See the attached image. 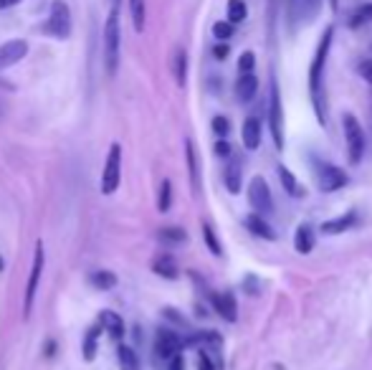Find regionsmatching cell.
Instances as JSON below:
<instances>
[{"instance_id":"26","label":"cell","mask_w":372,"mask_h":370,"mask_svg":"<svg viewBox=\"0 0 372 370\" xmlns=\"http://www.w3.org/2000/svg\"><path fill=\"white\" fill-rule=\"evenodd\" d=\"M240 175H243V170H240V162L233 160L231 165L225 168V175H223L225 188H228L231 193H238V190H240Z\"/></svg>"},{"instance_id":"8","label":"cell","mask_w":372,"mask_h":370,"mask_svg":"<svg viewBox=\"0 0 372 370\" xmlns=\"http://www.w3.org/2000/svg\"><path fill=\"white\" fill-rule=\"evenodd\" d=\"M248 203H251L253 213H258V216L273 213V195L264 175H256L248 183Z\"/></svg>"},{"instance_id":"47","label":"cell","mask_w":372,"mask_h":370,"mask_svg":"<svg viewBox=\"0 0 372 370\" xmlns=\"http://www.w3.org/2000/svg\"><path fill=\"white\" fill-rule=\"evenodd\" d=\"M112 3H114V8H116V5H119V0H112Z\"/></svg>"},{"instance_id":"46","label":"cell","mask_w":372,"mask_h":370,"mask_svg":"<svg viewBox=\"0 0 372 370\" xmlns=\"http://www.w3.org/2000/svg\"><path fill=\"white\" fill-rule=\"evenodd\" d=\"M3 267H5V264H3V259H0V271H3Z\"/></svg>"},{"instance_id":"24","label":"cell","mask_w":372,"mask_h":370,"mask_svg":"<svg viewBox=\"0 0 372 370\" xmlns=\"http://www.w3.org/2000/svg\"><path fill=\"white\" fill-rule=\"evenodd\" d=\"M173 74H175V82H177L180 86H185V82H188V53H185V49L175 51Z\"/></svg>"},{"instance_id":"15","label":"cell","mask_w":372,"mask_h":370,"mask_svg":"<svg viewBox=\"0 0 372 370\" xmlns=\"http://www.w3.org/2000/svg\"><path fill=\"white\" fill-rule=\"evenodd\" d=\"M240 137H243L246 150H258V145H261V119H258V117H246V119H243Z\"/></svg>"},{"instance_id":"30","label":"cell","mask_w":372,"mask_h":370,"mask_svg":"<svg viewBox=\"0 0 372 370\" xmlns=\"http://www.w3.org/2000/svg\"><path fill=\"white\" fill-rule=\"evenodd\" d=\"M91 284L97 286V289H114L116 286V274L114 271H91Z\"/></svg>"},{"instance_id":"39","label":"cell","mask_w":372,"mask_h":370,"mask_svg":"<svg viewBox=\"0 0 372 370\" xmlns=\"http://www.w3.org/2000/svg\"><path fill=\"white\" fill-rule=\"evenodd\" d=\"M162 314H165L167 320H173L175 325H180V328H188V320H182L180 314H177V310H173V307H167V310H162Z\"/></svg>"},{"instance_id":"5","label":"cell","mask_w":372,"mask_h":370,"mask_svg":"<svg viewBox=\"0 0 372 370\" xmlns=\"http://www.w3.org/2000/svg\"><path fill=\"white\" fill-rule=\"evenodd\" d=\"M43 34L53 36V38H69L71 36V10L64 0H53V5H51V13H49V21L41 25Z\"/></svg>"},{"instance_id":"35","label":"cell","mask_w":372,"mask_h":370,"mask_svg":"<svg viewBox=\"0 0 372 370\" xmlns=\"http://www.w3.org/2000/svg\"><path fill=\"white\" fill-rule=\"evenodd\" d=\"M238 69H240V74H251V71L256 69V56H253L251 51H243L238 59Z\"/></svg>"},{"instance_id":"38","label":"cell","mask_w":372,"mask_h":370,"mask_svg":"<svg viewBox=\"0 0 372 370\" xmlns=\"http://www.w3.org/2000/svg\"><path fill=\"white\" fill-rule=\"evenodd\" d=\"M198 370H215V362L210 360V355H208L206 347L198 350Z\"/></svg>"},{"instance_id":"17","label":"cell","mask_w":372,"mask_h":370,"mask_svg":"<svg viewBox=\"0 0 372 370\" xmlns=\"http://www.w3.org/2000/svg\"><path fill=\"white\" fill-rule=\"evenodd\" d=\"M99 325L104 328V332H109V337H114V340H122L124 337V320L112 310H104L99 312Z\"/></svg>"},{"instance_id":"16","label":"cell","mask_w":372,"mask_h":370,"mask_svg":"<svg viewBox=\"0 0 372 370\" xmlns=\"http://www.w3.org/2000/svg\"><path fill=\"white\" fill-rule=\"evenodd\" d=\"M314 228L309 226V223H301V226H297V234H294V249H297L301 256H306V254H312V249H314Z\"/></svg>"},{"instance_id":"36","label":"cell","mask_w":372,"mask_h":370,"mask_svg":"<svg viewBox=\"0 0 372 370\" xmlns=\"http://www.w3.org/2000/svg\"><path fill=\"white\" fill-rule=\"evenodd\" d=\"M213 132L218 137H228V132H231V122H228V117H223V114L213 117Z\"/></svg>"},{"instance_id":"1","label":"cell","mask_w":372,"mask_h":370,"mask_svg":"<svg viewBox=\"0 0 372 370\" xmlns=\"http://www.w3.org/2000/svg\"><path fill=\"white\" fill-rule=\"evenodd\" d=\"M332 36H334V28L327 25L322 38H319L314 59H312V69H309V92H312V104H314L317 119H319V125L322 127L330 125V114H327V89H324V66H327V56H330V49H332Z\"/></svg>"},{"instance_id":"6","label":"cell","mask_w":372,"mask_h":370,"mask_svg":"<svg viewBox=\"0 0 372 370\" xmlns=\"http://www.w3.org/2000/svg\"><path fill=\"white\" fill-rule=\"evenodd\" d=\"M119 180H122V147L114 143L109 147L107 162L101 170V193L112 195L119 188Z\"/></svg>"},{"instance_id":"9","label":"cell","mask_w":372,"mask_h":370,"mask_svg":"<svg viewBox=\"0 0 372 370\" xmlns=\"http://www.w3.org/2000/svg\"><path fill=\"white\" fill-rule=\"evenodd\" d=\"M317 183H319L322 193H334V190H342L349 183V175L342 168H337V165L317 162Z\"/></svg>"},{"instance_id":"43","label":"cell","mask_w":372,"mask_h":370,"mask_svg":"<svg viewBox=\"0 0 372 370\" xmlns=\"http://www.w3.org/2000/svg\"><path fill=\"white\" fill-rule=\"evenodd\" d=\"M18 3H23V0H0V10L13 8V5H18Z\"/></svg>"},{"instance_id":"21","label":"cell","mask_w":372,"mask_h":370,"mask_svg":"<svg viewBox=\"0 0 372 370\" xmlns=\"http://www.w3.org/2000/svg\"><path fill=\"white\" fill-rule=\"evenodd\" d=\"M185 158H188V173H190L193 193H198L200 190V165H198V152H195L193 140H185Z\"/></svg>"},{"instance_id":"45","label":"cell","mask_w":372,"mask_h":370,"mask_svg":"<svg viewBox=\"0 0 372 370\" xmlns=\"http://www.w3.org/2000/svg\"><path fill=\"white\" fill-rule=\"evenodd\" d=\"M330 5H332V10H337V5H339V0H330Z\"/></svg>"},{"instance_id":"12","label":"cell","mask_w":372,"mask_h":370,"mask_svg":"<svg viewBox=\"0 0 372 370\" xmlns=\"http://www.w3.org/2000/svg\"><path fill=\"white\" fill-rule=\"evenodd\" d=\"M210 302H213L215 312H218L225 322H236V317H238V304H236V297H233L231 292L210 295Z\"/></svg>"},{"instance_id":"7","label":"cell","mask_w":372,"mask_h":370,"mask_svg":"<svg viewBox=\"0 0 372 370\" xmlns=\"http://www.w3.org/2000/svg\"><path fill=\"white\" fill-rule=\"evenodd\" d=\"M43 264H46V254H43V244L38 241V244H36V254H34L31 277H28V284H25V297H23V317H25V320L31 317V310H34L36 292H38V284H41Z\"/></svg>"},{"instance_id":"20","label":"cell","mask_w":372,"mask_h":370,"mask_svg":"<svg viewBox=\"0 0 372 370\" xmlns=\"http://www.w3.org/2000/svg\"><path fill=\"white\" fill-rule=\"evenodd\" d=\"M152 271L162 279H177L180 277V269H177V264L170 254H160L158 259L152 261Z\"/></svg>"},{"instance_id":"40","label":"cell","mask_w":372,"mask_h":370,"mask_svg":"<svg viewBox=\"0 0 372 370\" xmlns=\"http://www.w3.org/2000/svg\"><path fill=\"white\" fill-rule=\"evenodd\" d=\"M215 155L218 158H231V145L225 143V140H218L215 143Z\"/></svg>"},{"instance_id":"33","label":"cell","mask_w":372,"mask_h":370,"mask_svg":"<svg viewBox=\"0 0 372 370\" xmlns=\"http://www.w3.org/2000/svg\"><path fill=\"white\" fill-rule=\"evenodd\" d=\"M203 238H206L208 249H210V254H215V256H223V246H221V241H218V236H215L213 226L210 223H203Z\"/></svg>"},{"instance_id":"19","label":"cell","mask_w":372,"mask_h":370,"mask_svg":"<svg viewBox=\"0 0 372 370\" xmlns=\"http://www.w3.org/2000/svg\"><path fill=\"white\" fill-rule=\"evenodd\" d=\"M246 228L251 231L253 236H258V238H266V241H276V231H273L269 223L264 221V216H258V213H251V216H246Z\"/></svg>"},{"instance_id":"27","label":"cell","mask_w":372,"mask_h":370,"mask_svg":"<svg viewBox=\"0 0 372 370\" xmlns=\"http://www.w3.org/2000/svg\"><path fill=\"white\" fill-rule=\"evenodd\" d=\"M372 21V3H362L357 10H352V16H349L347 25L349 28H362Z\"/></svg>"},{"instance_id":"42","label":"cell","mask_w":372,"mask_h":370,"mask_svg":"<svg viewBox=\"0 0 372 370\" xmlns=\"http://www.w3.org/2000/svg\"><path fill=\"white\" fill-rule=\"evenodd\" d=\"M167 370H185V360H182L180 353H177L173 360H170V368H167Z\"/></svg>"},{"instance_id":"23","label":"cell","mask_w":372,"mask_h":370,"mask_svg":"<svg viewBox=\"0 0 372 370\" xmlns=\"http://www.w3.org/2000/svg\"><path fill=\"white\" fill-rule=\"evenodd\" d=\"M116 360H119V368H122V370H142L140 355L134 353L129 345L116 347Z\"/></svg>"},{"instance_id":"3","label":"cell","mask_w":372,"mask_h":370,"mask_svg":"<svg viewBox=\"0 0 372 370\" xmlns=\"http://www.w3.org/2000/svg\"><path fill=\"white\" fill-rule=\"evenodd\" d=\"M269 127L276 150H284L286 145V127H284V104H282V89L276 76H271V99H269Z\"/></svg>"},{"instance_id":"25","label":"cell","mask_w":372,"mask_h":370,"mask_svg":"<svg viewBox=\"0 0 372 370\" xmlns=\"http://www.w3.org/2000/svg\"><path fill=\"white\" fill-rule=\"evenodd\" d=\"M97 345H99V328H89L84 332V343H82L84 360H94L97 358Z\"/></svg>"},{"instance_id":"18","label":"cell","mask_w":372,"mask_h":370,"mask_svg":"<svg viewBox=\"0 0 372 370\" xmlns=\"http://www.w3.org/2000/svg\"><path fill=\"white\" fill-rule=\"evenodd\" d=\"M291 10H294V21L299 18L301 23H309L322 10V0H294Z\"/></svg>"},{"instance_id":"44","label":"cell","mask_w":372,"mask_h":370,"mask_svg":"<svg viewBox=\"0 0 372 370\" xmlns=\"http://www.w3.org/2000/svg\"><path fill=\"white\" fill-rule=\"evenodd\" d=\"M53 350H56V343H53V340H49V343H46V355H53Z\"/></svg>"},{"instance_id":"4","label":"cell","mask_w":372,"mask_h":370,"mask_svg":"<svg viewBox=\"0 0 372 370\" xmlns=\"http://www.w3.org/2000/svg\"><path fill=\"white\" fill-rule=\"evenodd\" d=\"M342 130H345V140H347V158L352 165H357V162L362 160L364 145H367L364 143V130L357 122L355 114H349V112L342 114Z\"/></svg>"},{"instance_id":"2","label":"cell","mask_w":372,"mask_h":370,"mask_svg":"<svg viewBox=\"0 0 372 370\" xmlns=\"http://www.w3.org/2000/svg\"><path fill=\"white\" fill-rule=\"evenodd\" d=\"M119 43H122V34H119V16L114 8L104 23V69L109 76H114L119 69Z\"/></svg>"},{"instance_id":"34","label":"cell","mask_w":372,"mask_h":370,"mask_svg":"<svg viewBox=\"0 0 372 370\" xmlns=\"http://www.w3.org/2000/svg\"><path fill=\"white\" fill-rule=\"evenodd\" d=\"M233 34H236V28H233V23H228V21H218V23L213 25V36L218 41H228V38H233Z\"/></svg>"},{"instance_id":"14","label":"cell","mask_w":372,"mask_h":370,"mask_svg":"<svg viewBox=\"0 0 372 370\" xmlns=\"http://www.w3.org/2000/svg\"><path fill=\"white\" fill-rule=\"evenodd\" d=\"M258 92V79L256 74L251 71V74H240L238 82H236V99L240 101V104H248V101L256 97Z\"/></svg>"},{"instance_id":"28","label":"cell","mask_w":372,"mask_h":370,"mask_svg":"<svg viewBox=\"0 0 372 370\" xmlns=\"http://www.w3.org/2000/svg\"><path fill=\"white\" fill-rule=\"evenodd\" d=\"M160 241H165V244H185L188 241V234H185V228L180 226H167V228H160Z\"/></svg>"},{"instance_id":"48","label":"cell","mask_w":372,"mask_h":370,"mask_svg":"<svg viewBox=\"0 0 372 370\" xmlns=\"http://www.w3.org/2000/svg\"><path fill=\"white\" fill-rule=\"evenodd\" d=\"M0 114H3V107H0Z\"/></svg>"},{"instance_id":"10","label":"cell","mask_w":372,"mask_h":370,"mask_svg":"<svg viewBox=\"0 0 372 370\" xmlns=\"http://www.w3.org/2000/svg\"><path fill=\"white\" fill-rule=\"evenodd\" d=\"M182 345H185V340L177 332H173V330H158V335H155V353H158L160 360H173L175 355L182 350Z\"/></svg>"},{"instance_id":"37","label":"cell","mask_w":372,"mask_h":370,"mask_svg":"<svg viewBox=\"0 0 372 370\" xmlns=\"http://www.w3.org/2000/svg\"><path fill=\"white\" fill-rule=\"evenodd\" d=\"M357 74L362 76L364 82L372 86V59H362L360 64H357Z\"/></svg>"},{"instance_id":"32","label":"cell","mask_w":372,"mask_h":370,"mask_svg":"<svg viewBox=\"0 0 372 370\" xmlns=\"http://www.w3.org/2000/svg\"><path fill=\"white\" fill-rule=\"evenodd\" d=\"M158 208H160V213H167V210L173 208V183H170V180H162V183H160Z\"/></svg>"},{"instance_id":"29","label":"cell","mask_w":372,"mask_h":370,"mask_svg":"<svg viewBox=\"0 0 372 370\" xmlns=\"http://www.w3.org/2000/svg\"><path fill=\"white\" fill-rule=\"evenodd\" d=\"M129 13H132V25L137 34L145 31V16H147V10H145V0H129Z\"/></svg>"},{"instance_id":"31","label":"cell","mask_w":372,"mask_h":370,"mask_svg":"<svg viewBox=\"0 0 372 370\" xmlns=\"http://www.w3.org/2000/svg\"><path fill=\"white\" fill-rule=\"evenodd\" d=\"M248 16L246 10V3L243 0H228V23H243Z\"/></svg>"},{"instance_id":"41","label":"cell","mask_w":372,"mask_h":370,"mask_svg":"<svg viewBox=\"0 0 372 370\" xmlns=\"http://www.w3.org/2000/svg\"><path fill=\"white\" fill-rule=\"evenodd\" d=\"M228 53H231V49H228V43H218V46H215V49H213V56H215V59H218V61H223L225 59V56H228Z\"/></svg>"},{"instance_id":"13","label":"cell","mask_w":372,"mask_h":370,"mask_svg":"<svg viewBox=\"0 0 372 370\" xmlns=\"http://www.w3.org/2000/svg\"><path fill=\"white\" fill-rule=\"evenodd\" d=\"M357 213L355 210H347L345 216H339V219H330V221H324L322 226H319V231L327 236H334V234H345V231H349V228H355L357 226Z\"/></svg>"},{"instance_id":"22","label":"cell","mask_w":372,"mask_h":370,"mask_svg":"<svg viewBox=\"0 0 372 370\" xmlns=\"http://www.w3.org/2000/svg\"><path fill=\"white\" fill-rule=\"evenodd\" d=\"M276 170H279V180H282L284 190H286L291 198H304V188H301V183L297 180V175H294L286 165H279Z\"/></svg>"},{"instance_id":"11","label":"cell","mask_w":372,"mask_h":370,"mask_svg":"<svg viewBox=\"0 0 372 370\" xmlns=\"http://www.w3.org/2000/svg\"><path fill=\"white\" fill-rule=\"evenodd\" d=\"M25 53H28V43L21 41V38H18V41L3 43V46H0V71L13 66V64H18Z\"/></svg>"}]
</instances>
